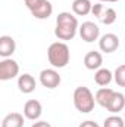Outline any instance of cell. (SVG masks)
<instances>
[{"mask_svg":"<svg viewBox=\"0 0 125 127\" xmlns=\"http://www.w3.org/2000/svg\"><path fill=\"white\" fill-rule=\"evenodd\" d=\"M18 74H19V65L16 61H13L10 58H4L0 62V80L1 81L12 80Z\"/></svg>","mask_w":125,"mask_h":127,"instance_id":"8992f818","label":"cell"},{"mask_svg":"<svg viewBox=\"0 0 125 127\" xmlns=\"http://www.w3.org/2000/svg\"><path fill=\"white\" fill-rule=\"evenodd\" d=\"M41 111H43L41 103H40L37 99H30V100H27V103L24 105V115H25L28 120H32V121H35V120L40 118Z\"/></svg>","mask_w":125,"mask_h":127,"instance_id":"30bf717a","label":"cell"},{"mask_svg":"<svg viewBox=\"0 0 125 127\" xmlns=\"http://www.w3.org/2000/svg\"><path fill=\"white\" fill-rule=\"evenodd\" d=\"M112 77H113V74H112L107 68H99L97 72L94 74V81H96L99 86L104 87V86H107V84L112 81Z\"/></svg>","mask_w":125,"mask_h":127,"instance_id":"e0dca14e","label":"cell"},{"mask_svg":"<svg viewBox=\"0 0 125 127\" xmlns=\"http://www.w3.org/2000/svg\"><path fill=\"white\" fill-rule=\"evenodd\" d=\"M99 1H102V3H103V1H109V3H115V1H118V0H99Z\"/></svg>","mask_w":125,"mask_h":127,"instance_id":"603a6c76","label":"cell"},{"mask_svg":"<svg viewBox=\"0 0 125 127\" xmlns=\"http://www.w3.org/2000/svg\"><path fill=\"white\" fill-rule=\"evenodd\" d=\"M31 127H52L47 121H37V123H34Z\"/></svg>","mask_w":125,"mask_h":127,"instance_id":"7402d4cb","label":"cell"},{"mask_svg":"<svg viewBox=\"0 0 125 127\" xmlns=\"http://www.w3.org/2000/svg\"><path fill=\"white\" fill-rule=\"evenodd\" d=\"M124 118H125V115H124Z\"/></svg>","mask_w":125,"mask_h":127,"instance_id":"cb8c5ba5","label":"cell"},{"mask_svg":"<svg viewBox=\"0 0 125 127\" xmlns=\"http://www.w3.org/2000/svg\"><path fill=\"white\" fill-rule=\"evenodd\" d=\"M99 47L102 52L104 53H112L115 52L118 47H119V38L118 35L112 34V32H107L104 35H102V38L99 40Z\"/></svg>","mask_w":125,"mask_h":127,"instance_id":"9c48e42d","label":"cell"},{"mask_svg":"<svg viewBox=\"0 0 125 127\" xmlns=\"http://www.w3.org/2000/svg\"><path fill=\"white\" fill-rule=\"evenodd\" d=\"M91 13H93L94 16H97L104 25H110V24H113V22L116 21V12H115V9H112V7H104V6L102 4V1L93 4Z\"/></svg>","mask_w":125,"mask_h":127,"instance_id":"5b68a950","label":"cell"},{"mask_svg":"<svg viewBox=\"0 0 125 127\" xmlns=\"http://www.w3.org/2000/svg\"><path fill=\"white\" fill-rule=\"evenodd\" d=\"M61 81H62V78H61L59 72L55 69H43L40 72V83L47 89H56L61 84Z\"/></svg>","mask_w":125,"mask_h":127,"instance_id":"52a82bcc","label":"cell"},{"mask_svg":"<svg viewBox=\"0 0 125 127\" xmlns=\"http://www.w3.org/2000/svg\"><path fill=\"white\" fill-rule=\"evenodd\" d=\"M103 64V56L100 52L91 50L84 56V65L87 69H99Z\"/></svg>","mask_w":125,"mask_h":127,"instance_id":"7c38bea8","label":"cell"},{"mask_svg":"<svg viewBox=\"0 0 125 127\" xmlns=\"http://www.w3.org/2000/svg\"><path fill=\"white\" fill-rule=\"evenodd\" d=\"M78 127H99V124H97V123H94V121H90V120H88V121H83Z\"/></svg>","mask_w":125,"mask_h":127,"instance_id":"44dd1931","label":"cell"},{"mask_svg":"<svg viewBox=\"0 0 125 127\" xmlns=\"http://www.w3.org/2000/svg\"><path fill=\"white\" fill-rule=\"evenodd\" d=\"M124 108H125V96L122 93H119V92H115L112 99H110V102H109V105L106 106V109L109 112H112V114H118Z\"/></svg>","mask_w":125,"mask_h":127,"instance_id":"5bb4252c","label":"cell"},{"mask_svg":"<svg viewBox=\"0 0 125 127\" xmlns=\"http://www.w3.org/2000/svg\"><path fill=\"white\" fill-rule=\"evenodd\" d=\"M113 93H115V92H113L112 89H109V87H102V89H99L97 93H96V102H97L99 105H102V106L106 108V106L109 105V102H110Z\"/></svg>","mask_w":125,"mask_h":127,"instance_id":"ac0fdd59","label":"cell"},{"mask_svg":"<svg viewBox=\"0 0 125 127\" xmlns=\"http://www.w3.org/2000/svg\"><path fill=\"white\" fill-rule=\"evenodd\" d=\"M93 4L90 0H74L72 1V10L78 16H85L91 12Z\"/></svg>","mask_w":125,"mask_h":127,"instance_id":"9a60e30c","label":"cell"},{"mask_svg":"<svg viewBox=\"0 0 125 127\" xmlns=\"http://www.w3.org/2000/svg\"><path fill=\"white\" fill-rule=\"evenodd\" d=\"M16 49V43L10 35H1L0 37V56L9 58Z\"/></svg>","mask_w":125,"mask_h":127,"instance_id":"8fae6325","label":"cell"},{"mask_svg":"<svg viewBox=\"0 0 125 127\" xmlns=\"http://www.w3.org/2000/svg\"><path fill=\"white\" fill-rule=\"evenodd\" d=\"M96 97L93 96L91 90L85 86H80L74 92V105L81 114H88L94 109Z\"/></svg>","mask_w":125,"mask_h":127,"instance_id":"3957f363","label":"cell"},{"mask_svg":"<svg viewBox=\"0 0 125 127\" xmlns=\"http://www.w3.org/2000/svg\"><path fill=\"white\" fill-rule=\"evenodd\" d=\"M1 127H24V115L19 112L7 114L1 121Z\"/></svg>","mask_w":125,"mask_h":127,"instance_id":"2e32d148","label":"cell"},{"mask_svg":"<svg viewBox=\"0 0 125 127\" xmlns=\"http://www.w3.org/2000/svg\"><path fill=\"white\" fill-rule=\"evenodd\" d=\"M103 127H125V123L119 115H110L103 121Z\"/></svg>","mask_w":125,"mask_h":127,"instance_id":"d6986e66","label":"cell"},{"mask_svg":"<svg viewBox=\"0 0 125 127\" xmlns=\"http://www.w3.org/2000/svg\"><path fill=\"white\" fill-rule=\"evenodd\" d=\"M113 77H115V81H116L118 86L125 87V65H119V66L115 69Z\"/></svg>","mask_w":125,"mask_h":127,"instance_id":"ffe728a7","label":"cell"},{"mask_svg":"<svg viewBox=\"0 0 125 127\" xmlns=\"http://www.w3.org/2000/svg\"><path fill=\"white\" fill-rule=\"evenodd\" d=\"M80 35H81V38L84 41L93 43L94 40H97L99 35H100V28L91 21L83 22V25L80 27Z\"/></svg>","mask_w":125,"mask_h":127,"instance_id":"ba28073f","label":"cell"},{"mask_svg":"<svg viewBox=\"0 0 125 127\" xmlns=\"http://www.w3.org/2000/svg\"><path fill=\"white\" fill-rule=\"evenodd\" d=\"M78 30V19L69 12H61L56 18L55 35L59 40H72Z\"/></svg>","mask_w":125,"mask_h":127,"instance_id":"6da1fadb","label":"cell"},{"mask_svg":"<svg viewBox=\"0 0 125 127\" xmlns=\"http://www.w3.org/2000/svg\"><path fill=\"white\" fill-rule=\"evenodd\" d=\"M47 56H49V62L55 68H65L69 64L71 52H69V47L66 43L56 41V43H52L49 46Z\"/></svg>","mask_w":125,"mask_h":127,"instance_id":"7a4b0ae2","label":"cell"},{"mask_svg":"<svg viewBox=\"0 0 125 127\" xmlns=\"http://www.w3.org/2000/svg\"><path fill=\"white\" fill-rule=\"evenodd\" d=\"M24 1L32 13V16L37 19H47L53 12V6L49 0H24Z\"/></svg>","mask_w":125,"mask_h":127,"instance_id":"277c9868","label":"cell"},{"mask_svg":"<svg viewBox=\"0 0 125 127\" xmlns=\"http://www.w3.org/2000/svg\"><path fill=\"white\" fill-rule=\"evenodd\" d=\"M18 87L22 93H32L35 90V80L31 74H22L18 78Z\"/></svg>","mask_w":125,"mask_h":127,"instance_id":"4fadbf2b","label":"cell"}]
</instances>
